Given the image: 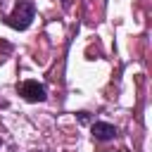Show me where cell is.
<instances>
[{"label":"cell","mask_w":152,"mask_h":152,"mask_svg":"<svg viewBox=\"0 0 152 152\" xmlns=\"http://www.w3.org/2000/svg\"><path fill=\"white\" fill-rule=\"evenodd\" d=\"M33 17H36V5L31 0H19L14 5V10L7 14V26H12L17 31H24V28L31 26Z\"/></svg>","instance_id":"1"},{"label":"cell","mask_w":152,"mask_h":152,"mask_svg":"<svg viewBox=\"0 0 152 152\" xmlns=\"http://www.w3.org/2000/svg\"><path fill=\"white\" fill-rule=\"evenodd\" d=\"M19 93L26 102H43L45 100V86L38 83V81H24Z\"/></svg>","instance_id":"2"},{"label":"cell","mask_w":152,"mask_h":152,"mask_svg":"<svg viewBox=\"0 0 152 152\" xmlns=\"http://www.w3.org/2000/svg\"><path fill=\"white\" fill-rule=\"evenodd\" d=\"M90 133H93V138H95V140H112V138L116 135V128H114L112 124H104V121H97V124H93V128H90Z\"/></svg>","instance_id":"3"},{"label":"cell","mask_w":152,"mask_h":152,"mask_svg":"<svg viewBox=\"0 0 152 152\" xmlns=\"http://www.w3.org/2000/svg\"><path fill=\"white\" fill-rule=\"evenodd\" d=\"M78 121H81V124H86V121H88V114H86V112H81V114H78Z\"/></svg>","instance_id":"4"}]
</instances>
